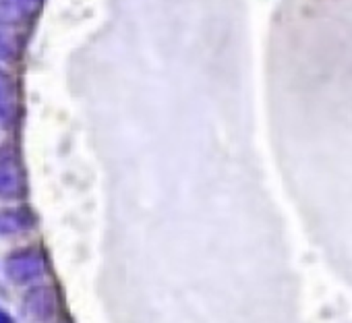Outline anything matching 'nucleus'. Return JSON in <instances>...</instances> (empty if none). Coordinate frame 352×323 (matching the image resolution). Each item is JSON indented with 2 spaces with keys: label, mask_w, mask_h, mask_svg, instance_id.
I'll use <instances>...</instances> for the list:
<instances>
[{
  "label": "nucleus",
  "mask_w": 352,
  "mask_h": 323,
  "mask_svg": "<svg viewBox=\"0 0 352 323\" xmlns=\"http://www.w3.org/2000/svg\"><path fill=\"white\" fill-rule=\"evenodd\" d=\"M3 274L15 286H30L46 274L44 255L36 247H21L3 259Z\"/></svg>",
  "instance_id": "nucleus-1"
},
{
  "label": "nucleus",
  "mask_w": 352,
  "mask_h": 323,
  "mask_svg": "<svg viewBox=\"0 0 352 323\" xmlns=\"http://www.w3.org/2000/svg\"><path fill=\"white\" fill-rule=\"evenodd\" d=\"M56 315V294L48 284L32 286L21 298V317L28 323H48Z\"/></svg>",
  "instance_id": "nucleus-2"
},
{
  "label": "nucleus",
  "mask_w": 352,
  "mask_h": 323,
  "mask_svg": "<svg viewBox=\"0 0 352 323\" xmlns=\"http://www.w3.org/2000/svg\"><path fill=\"white\" fill-rule=\"evenodd\" d=\"M25 197V177L19 159L11 153L0 155V201H21Z\"/></svg>",
  "instance_id": "nucleus-3"
},
{
  "label": "nucleus",
  "mask_w": 352,
  "mask_h": 323,
  "mask_svg": "<svg viewBox=\"0 0 352 323\" xmlns=\"http://www.w3.org/2000/svg\"><path fill=\"white\" fill-rule=\"evenodd\" d=\"M46 0H0V27H21L32 23Z\"/></svg>",
  "instance_id": "nucleus-4"
},
{
  "label": "nucleus",
  "mask_w": 352,
  "mask_h": 323,
  "mask_svg": "<svg viewBox=\"0 0 352 323\" xmlns=\"http://www.w3.org/2000/svg\"><path fill=\"white\" fill-rule=\"evenodd\" d=\"M38 224L36 214L28 205H13L0 210V236H17L34 230Z\"/></svg>",
  "instance_id": "nucleus-5"
},
{
  "label": "nucleus",
  "mask_w": 352,
  "mask_h": 323,
  "mask_svg": "<svg viewBox=\"0 0 352 323\" xmlns=\"http://www.w3.org/2000/svg\"><path fill=\"white\" fill-rule=\"evenodd\" d=\"M17 114V93L13 77L0 69V122L11 124Z\"/></svg>",
  "instance_id": "nucleus-6"
},
{
  "label": "nucleus",
  "mask_w": 352,
  "mask_h": 323,
  "mask_svg": "<svg viewBox=\"0 0 352 323\" xmlns=\"http://www.w3.org/2000/svg\"><path fill=\"white\" fill-rule=\"evenodd\" d=\"M17 56L15 46L11 44V40H7L3 34H0V63H13Z\"/></svg>",
  "instance_id": "nucleus-7"
}]
</instances>
